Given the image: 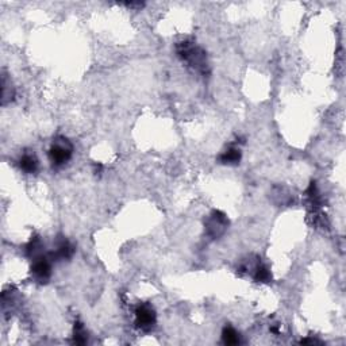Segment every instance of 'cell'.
<instances>
[{
  "mask_svg": "<svg viewBox=\"0 0 346 346\" xmlns=\"http://www.w3.org/2000/svg\"><path fill=\"white\" fill-rule=\"evenodd\" d=\"M178 54L183 61L188 62L194 69L202 72V73H207L209 64H207L206 53L200 48H198L196 45H194L192 42H182V44H179Z\"/></svg>",
  "mask_w": 346,
  "mask_h": 346,
  "instance_id": "6da1fadb",
  "label": "cell"
},
{
  "mask_svg": "<svg viewBox=\"0 0 346 346\" xmlns=\"http://www.w3.org/2000/svg\"><path fill=\"white\" fill-rule=\"evenodd\" d=\"M72 151H73V147H72V143L68 141L67 138H56L49 150L50 162L53 164V166L65 165L68 161L71 160Z\"/></svg>",
  "mask_w": 346,
  "mask_h": 346,
  "instance_id": "7a4b0ae2",
  "label": "cell"
},
{
  "mask_svg": "<svg viewBox=\"0 0 346 346\" xmlns=\"http://www.w3.org/2000/svg\"><path fill=\"white\" fill-rule=\"evenodd\" d=\"M155 324V312L149 304H141L135 308V326L142 331H150Z\"/></svg>",
  "mask_w": 346,
  "mask_h": 346,
  "instance_id": "3957f363",
  "label": "cell"
},
{
  "mask_svg": "<svg viewBox=\"0 0 346 346\" xmlns=\"http://www.w3.org/2000/svg\"><path fill=\"white\" fill-rule=\"evenodd\" d=\"M227 227V218L226 215L221 211H214L207 219L206 223V229H207V234L213 238H218L225 233Z\"/></svg>",
  "mask_w": 346,
  "mask_h": 346,
  "instance_id": "277c9868",
  "label": "cell"
},
{
  "mask_svg": "<svg viewBox=\"0 0 346 346\" xmlns=\"http://www.w3.org/2000/svg\"><path fill=\"white\" fill-rule=\"evenodd\" d=\"M31 272L38 281H46L52 275V266L48 258L37 257L34 258V264L31 268Z\"/></svg>",
  "mask_w": 346,
  "mask_h": 346,
  "instance_id": "5b68a950",
  "label": "cell"
},
{
  "mask_svg": "<svg viewBox=\"0 0 346 346\" xmlns=\"http://www.w3.org/2000/svg\"><path fill=\"white\" fill-rule=\"evenodd\" d=\"M73 253H75V248L72 246L71 242L67 240H61L53 252V257L58 260H67V258H71Z\"/></svg>",
  "mask_w": 346,
  "mask_h": 346,
  "instance_id": "8992f818",
  "label": "cell"
},
{
  "mask_svg": "<svg viewBox=\"0 0 346 346\" xmlns=\"http://www.w3.org/2000/svg\"><path fill=\"white\" fill-rule=\"evenodd\" d=\"M241 161V150L237 147H229L219 155V162L223 165H237Z\"/></svg>",
  "mask_w": 346,
  "mask_h": 346,
  "instance_id": "52a82bcc",
  "label": "cell"
},
{
  "mask_svg": "<svg viewBox=\"0 0 346 346\" xmlns=\"http://www.w3.org/2000/svg\"><path fill=\"white\" fill-rule=\"evenodd\" d=\"M19 166L23 172L36 173L38 169V160L34 154H23L19 160Z\"/></svg>",
  "mask_w": 346,
  "mask_h": 346,
  "instance_id": "ba28073f",
  "label": "cell"
},
{
  "mask_svg": "<svg viewBox=\"0 0 346 346\" xmlns=\"http://www.w3.org/2000/svg\"><path fill=\"white\" fill-rule=\"evenodd\" d=\"M222 339L227 345H237L240 343V334L233 327H225L222 333Z\"/></svg>",
  "mask_w": 346,
  "mask_h": 346,
  "instance_id": "9c48e42d",
  "label": "cell"
},
{
  "mask_svg": "<svg viewBox=\"0 0 346 346\" xmlns=\"http://www.w3.org/2000/svg\"><path fill=\"white\" fill-rule=\"evenodd\" d=\"M272 276L271 272L268 271V268L264 265H257L254 269V280L260 281V283H268L271 281Z\"/></svg>",
  "mask_w": 346,
  "mask_h": 346,
  "instance_id": "30bf717a",
  "label": "cell"
},
{
  "mask_svg": "<svg viewBox=\"0 0 346 346\" xmlns=\"http://www.w3.org/2000/svg\"><path fill=\"white\" fill-rule=\"evenodd\" d=\"M88 339V335H87V331L83 327V324L77 323L75 326V335H73V341L76 343H85Z\"/></svg>",
  "mask_w": 346,
  "mask_h": 346,
  "instance_id": "8fae6325",
  "label": "cell"
}]
</instances>
